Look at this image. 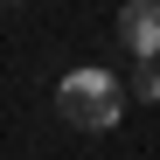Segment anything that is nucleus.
Segmentation results:
<instances>
[{
  "label": "nucleus",
  "mask_w": 160,
  "mask_h": 160,
  "mask_svg": "<svg viewBox=\"0 0 160 160\" xmlns=\"http://www.w3.org/2000/svg\"><path fill=\"white\" fill-rule=\"evenodd\" d=\"M0 7H21V0H0Z\"/></svg>",
  "instance_id": "obj_4"
},
{
  "label": "nucleus",
  "mask_w": 160,
  "mask_h": 160,
  "mask_svg": "<svg viewBox=\"0 0 160 160\" xmlns=\"http://www.w3.org/2000/svg\"><path fill=\"white\" fill-rule=\"evenodd\" d=\"M118 42L132 63H160V0H125L118 7Z\"/></svg>",
  "instance_id": "obj_2"
},
{
  "label": "nucleus",
  "mask_w": 160,
  "mask_h": 160,
  "mask_svg": "<svg viewBox=\"0 0 160 160\" xmlns=\"http://www.w3.org/2000/svg\"><path fill=\"white\" fill-rule=\"evenodd\" d=\"M56 112H63L77 132H112V125L125 118V84H118L112 70L84 63V70H70L63 84H56Z\"/></svg>",
  "instance_id": "obj_1"
},
{
  "label": "nucleus",
  "mask_w": 160,
  "mask_h": 160,
  "mask_svg": "<svg viewBox=\"0 0 160 160\" xmlns=\"http://www.w3.org/2000/svg\"><path fill=\"white\" fill-rule=\"evenodd\" d=\"M132 98H139V104H160V63H139V70H132Z\"/></svg>",
  "instance_id": "obj_3"
}]
</instances>
